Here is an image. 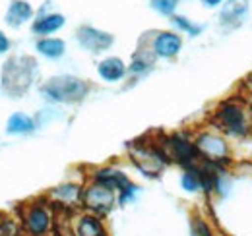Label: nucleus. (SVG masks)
<instances>
[{
	"label": "nucleus",
	"mask_w": 252,
	"mask_h": 236,
	"mask_svg": "<svg viewBox=\"0 0 252 236\" xmlns=\"http://www.w3.org/2000/svg\"><path fill=\"white\" fill-rule=\"evenodd\" d=\"M41 91L47 99L57 103H80L88 95L90 86L76 76H57L51 78Z\"/></svg>",
	"instance_id": "f257e3e1"
},
{
	"label": "nucleus",
	"mask_w": 252,
	"mask_h": 236,
	"mask_svg": "<svg viewBox=\"0 0 252 236\" xmlns=\"http://www.w3.org/2000/svg\"><path fill=\"white\" fill-rule=\"evenodd\" d=\"M216 124L227 136H235V138H245L251 134V120L249 113L245 111V107H241L235 101H225L221 103L220 109L216 111Z\"/></svg>",
	"instance_id": "f03ea898"
},
{
	"label": "nucleus",
	"mask_w": 252,
	"mask_h": 236,
	"mask_svg": "<svg viewBox=\"0 0 252 236\" xmlns=\"http://www.w3.org/2000/svg\"><path fill=\"white\" fill-rule=\"evenodd\" d=\"M35 62L28 57H16L4 66L2 88L12 95H20L32 86Z\"/></svg>",
	"instance_id": "7ed1b4c3"
},
{
	"label": "nucleus",
	"mask_w": 252,
	"mask_h": 236,
	"mask_svg": "<svg viewBox=\"0 0 252 236\" xmlns=\"http://www.w3.org/2000/svg\"><path fill=\"white\" fill-rule=\"evenodd\" d=\"M165 155L169 159H175L179 165H183L185 169H194L202 163V157L196 149V144L189 142L185 136L181 134H173L165 140Z\"/></svg>",
	"instance_id": "20e7f679"
},
{
	"label": "nucleus",
	"mask_w": 252,
	"mask_h": 236,
	"mask_svg": "<svg viewBox=\"0 0 252 236\" xmlns=\"http://www.w3.org/2000/svg\"><path fill=\"white\" fill-rule=\"evenodd\" d=\"M194 144H196V149H198L202 161L212 163V165H220V167L229 163V146L218 134H212V132L200 134Z\"/></svg>",
	"instance_id": "39448f33"
},
{
	"label": "nucleus",
	"mask_w": 252,
	"mask_h": 236,
	"mask_svg": "<svg viewBox=\"0 0 252 236\" xmlns=\"http://www.w3.org/2000/svg\"><path fill=\"white\" fill-rule=\"evenodd\" d=\"M132 157H134L132 161L136 163V167L148 177H158L169 163V157L165 155V151L150 148V146H138V144L132 149Z\"/></svg>",
	"instance_id": "423d86ee"
},
{
	"label": "nucleus",
	"mask_w": 252,
	"mask_h": 236,
	"mask_svg": "<svg viewBox=\"0 0 252 236\" xmlns=\"http://www.w3.org/2000/svg\"><path fill=\"white\" fill-rule=\"evenodd\" d=\"M115 204H117V192L97 182L86 188L82 194V206L95 215H107L115 207Z\"/></svg>",
	"instance_id": "0eeeda50"
},
{
	"label": "nucleus",
	"mask_w": 252,
	"mask_h": 236,
	"mask_svg": "<svg viewBox=\"0 0 252 236\" xmlns=\"http://www.w3.org/2000/svg\"><path fill=\"white\" fill-rule=\"evenodd\" d=\"M95 182L97 184H103V186H107V188H111L115 192H119V204H125L128 200H132L134 194H136V190H138L128 180V177H126L125 173L115 171V169H101V171H97L95 173Z\"/></svg>",
	"instance_id": "6e6552de"
},
{
	"label": "nucleus",
	"mask_w": 252,
	"mask_h": 236,
	"mask_svg": "<svg viewBox=\"0 0 252 236\" xmlns=\"http://www.w3.org/2000/svg\"><path fill=\"white\" fill-rule=\"evenodd\" d=\"M78 43L90 53H103L115 43V39H113L111 33H105V31H99L95 28L86 26V28L78 30Z\"/></svg>",
	"instance_id": "1a4fd4ad"
},
{
	"label": "nucleus",
	"mask_w": 252,
	"mask_h": 236,
	"mask_svg": "<svg viewBox=\"0 0 252 236\" xmlns=\"http://www.w3.org/2000/svg\"><path fill=\"white\" fill-rule=\"evenodd\" d=\"M249 16V0H227L221 10V26L223 28H239Z\"/></svg>",
	"instance_id": "9d476101"
},
{
	"label": "nucleus",
	"mask_w": 252,
	"mask_h": 236,
	"mask_svg": "<svg viewBox=\"0 0 252 236\" xmlns=\"http://www.w3.org/2000/svg\"><path fill=\"white\" fill-rule=\"evenodd\" d=\"M181 47H183L181 35L171 33V31H163L154 39V53H156V57H161V59L175 57L181 51Z\"/></svg>",
	"instance_id": "9b49d317"
},
{
	"label": "nucleus",
	"mask_w": 252,
	"mask_h": 236,
	"mask_svg": "<svg viewBox=\"0 0 252 236\" xmlns=\"http://www.w3.org/2000/svg\"><path fill=\"white\" fill-rule=\"evenodd\" d=\"M26 227L33 236H45L51 229V215L41 206H33L26 215Z\"/></svg>",
	"instance_id": "f8f14e48"
},
{
	"label": "nucleus",
	"mask_w": 252,
	"mask_h": 236,
	"mask_svg": "<svg viewBox=\"0 0 252 236\" xmlns=\"http://www.w3.org/2000/svg\"><path fill=\"white\" fill-rule=\"evenodd\" d=\"M97 72H99V76H101L105 82H119V80L125 78L126 66L121 59H117V57H109V59H105L99 62Z\"/></svg>",
	"instance_id": "ddd939ff"
},
{
	"label": "nucleus",
	"mask_w": 252,
	"mask_h": 236,
	"mask_svg": "<svg viewBox=\"0 0 252 236\" xmlns=\"http://www.w3.org/2000/svg\"><path fill=\"white\" fill-rule=\"evenodd\" d=\"M76 236H107V231L101 223V219L97 215H84L78 219L76 229H74Z\"/></svg>",
	"instance_id": "4468645a"
},
{
	"label": "nucleus",
	"mask_w": 252,
	"mask_h": 236,
	"mask_svg": "<svg viewBox=\"0 0 252 236\" xmlns=\"http://www.w3.org/2000/svg\"><path fill=\"white\" fill-rule=\"evenodd\" d=\"M33 10L32 6L24 0H14L8 8V14H6V22L12 26V28H20L22 24H26L30 18H32Z\"/></svg>",
	"instance_id": "2eb2a0df"
},
{
	"label": "nucleus",
	"mask_w": 252,
	"mask_h": 236,
	"mask_svg": "<svg viewBox=\"0 0 252 236\" xmlns=\"http://www.w3.org/2000/svg\"><path fill=\"white\" fill-rule=\"evenodd\" d=\"M33 130H35L33 118L24 115V113H14L12 117L8 118V124H6V132L8 134H30Z\"/></svg>",
	"instance_id": "dca6fc26"
},
{
	"label": "nucleus",
	"mask_w": 252,
	"mask_h": 236,
	"mask_svg": "<svg viewBox=\"0 0 252 236\" xmlns=\"http://www.w3.org/2000/svg\"><path fill=\"white\" fill-rule=\"evenodd\" d=\"M63 26H64L63 14H49V16L39 18V20L33 24V31L39 33V35H49V33L59 31Z\"/></svg>",
	"instance_id": "f3484780"
},
{
	"label": "nucleus",
	"mask_w": 252,
	"mask_h": 236,
	"mask_svg": "<svg viewBox=\"0 0 252 236\" xmlns=\"http://www.w3.org/2000/svg\"><path fill=\"white\" fill-rule=\"evenodd\" d=\"M37 51L47 59H61L64 55V51H66V45H64L63 39L47 37V39H41L37 43Z\"/></svg>",
	"instance_id": "a211bd4d"
},
{
	"label": "nucleus",
	"mask_w": 252,
	"mask_h": 236,
	"mask_svg": "<svg viewBox=\"0 0 252 236\" xmlns=\"http://www.w3.org/2000/svg\"><path fill=\"white\" fill-rule=\"evenodd\" d=\"M181 186H183V190H187L190 194L204 190V180H202V173H200V165L194 167V169H185V173L181 177Z\"/></svg>",
	"instance_id": "6ab92c4d"
},
{
	"label": "nucleus",
	"mask_w": 252,
	"mask_h": 236,
	"mask_svg": "<svg viewBox=\"0 0 252 236\" xmlns=\"http://www.w3.org/2000/svg\"><path fill=\"white\" fill-rule=\"evenodd\" d=\"M53 194H55V198H57L59 202L72 206V204L82 202V194H84V190H82L80 186H76V184H63V186L55 188Z\"/></svg>",
	"instance_id": "aec40b11"
},
{
	"label": "nucleus",
	"mask_w": 252,
	"mask_h": 236,
	"mask_svg": "<svg viewBox=\"0 0 252 236\" xmlns=\"http://www.w3.org/2000/svg\"><path fill=\"white\" fill-rule=\"evenodd\" d=\"M190 236H214V233L202 217H192L190 219Z\"/></svg>",
	"instance_id": "412c9836"
},
{
	"label": "nucleus",
	"mask_w": 252,
	"mask_h": 236,
	"mask_svg": "<svg viewBox=\"0 0 252 236\" xmlns=\"http://www.w3.org/2000/svg\"><path fill=\"white\" fill-rule=\"evenodd\" d=\"M177 4H179V0H152V6L163 16H171L175 12Z\"/></svg>",
	"instance_id": "4be33fe9"
},
{
	"label": "nucleus",
	"mask_w": 252,
	"mask_h": 236,
	"mask_svg": "<svg viewBox=\"0 0 252 236\" xmlns=\"http://www.w3.org/2000/svg\"><path fill=\"white\" fill-rule=\"evenodd\" d=\"M173 24L179 28V30L183 31H189L190 35H198L200 31H202V28L200 26H192L187 18H183V16H177V18H173Z\"/></svg>",
	"instance_id": "5701e85b"
},
{
	"label": "nucleus",
	"mask_w": 252,
	"mask_h": 236,
	"mask_svg": "<svg viewBox=\"0 0 252 236\" xmlns=\"http://www.w3.org/2000/svg\"><path fill=\"white\" fill-rule=\"evenodd\" d=\"M150 66H152V60H146V59H140V57H136V59L132 60V64H130V72H134V74H140V72H146Z\"/></svg>",
	"instance_id": "b1692460"
},
{
	"label": "nucleus",
	"mask_w": 252,
	"mask_h": 236,
	"mask_svg": "<svg viewBox=\"0 0 252 236\" xmlns=\"http://www.w3.org/2000/svg\"><path fill=\"white\" fill-rule=\"evenodd\" d=\"M8 49H10V41H8V39H6V35L0 31V55H2V53H6Z\"/></svg>",
	"instance_id": "393cba45"
},
{
	"label": "nucleus",
	"mask_w": 252,
	"mask_h": 236,
	"mask_svg": "<svg viewBox=\"0 0 252 236\" xmlns=\"http://www.w3.org/2000/svg\"><path fill=\"white\" fill-rule=\"evenodd\" d=\"M221 2H223V0H204V4H206L208 8H214V6H218Z\"/></svg>",
	"instance_id": "a878e982"
},
{
	"label": "nucleus",
	"mask_w": 252,
	"mask_h": 236,
	"mask_svg": "<svg viewBox=\"0 0 252 236\" xmlns=\"http://www.w3.org/2000/svg\"><path fill=\"white\" fill-rule=\"evenodd\" d=\"M251 117H252V103H251Z\"/></svg>",
	"instance_id": "bb28decb"
}]
</instances>
